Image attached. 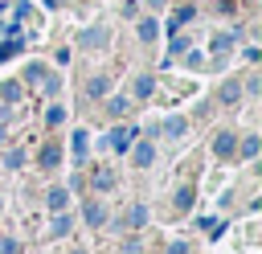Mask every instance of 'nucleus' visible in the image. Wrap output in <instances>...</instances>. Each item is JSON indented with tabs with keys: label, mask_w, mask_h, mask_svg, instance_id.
Returning a JSON list of instances; mask_svg holds the SVG:
<instances>
[{
	"label": "nucleus",
	"mask_w": 262,
	"mask_h": 254,
	"mask_svg": "<svg viewBox=\"0 0 262 254\" xmlns=\"http://www.w3.org/2000/svg\"><path fill=\"white\" fill-rule=\"evenodd\" d=\"M106 41H111V33H106L102 25H90V29H82V37H78L82 49H102Z\"/></svg>",
	"instance_id": "f257e3e1"
},
{
	"label": "nucleus",
	"mask_w": 262,
	"mask_h": 254,
	"mask_svg": "<svg viewBox=\"0 0 262 254\" xmlns=\"http://www.w3.org/2000/svg\"><path fill=\"white\" fill-rule=\"evenodd\" d=\"M213 156H217V160L237 156V135H233V131H217V139H213Z\"/></svg>",
	"instance_id": "f03ea898"
},
{
	"label": "nucleus",
	"mask_w": 262,
	"mask_h": 254,
	"mask_svg": "<svg viewBox=\"0 0 262 254\" xmlns=\"http://www.w3.org/2000/svg\"><path fill=\"white\" fill-rule=\"evenodd\" d=\"M131 139H135V127H115L106 143H111L115 152H127V147H131Z\"/></svg>",
	"instance_id": "7ed1b4c3"
},
{
	"label": "nucleus",
	"mask_w": 262,
	"mask_h": 254,
	"mask_svg": "<svg viewBox=\"0 0 262 254\" xmlns=\"http://www.w3.org/2000/svg\"><path fill=\"white\" fill-rule=\"evenodd\" d=\"M37 164H41V168H57V164H61V147H57V143H45L41 156H37Z\"/></svg>",
	"instance_id": "20e7f679"
},
{
	"label": "nucleus",
	"mask_w": 262,
	"mask_h": 254,
	"mask_svg": "<svg viewBox=\"0 0 262 254\" xmlns=\"http://www.w3.org/2000/svg\"><path fill=\"white\" fill-rule=\"evenodd\" d=\"M192 16H196V8H192V4H184V8H176V16L168 20V33H176V29H180V25H188Z\"/></svg>",
	"instance_id": "39448f33"
},
{
	"label": "nucleus",
	"mask_w": 262,
	"mask_h": 254,
	"mask_svg": "<svg viewBox=\"0 0 262 254\" xmlns=\"http://www.w3.org/2000/svg\"><path fill=\"white\" fill-rule=\"evenodd\" d=\"M106 90H111V78H106V74H98V78L86 82V94H90V98H102Z\"/></svg>",
	"instance_id": "423d86ee"
},
{
	"label": "nucleus",
	"mask_w": 262,
	"mask_h": 254,
	"mask_svg": "<svg viewBox=\"0 0 262 254\" xmlns=\"http://www.w3.org/2000/svg\"><path fill=\"white\" fill-rule=\"evenodd\" d=\"M151 94H156V78L151 74H139L135 78V98H151Z\"/></svg>",
	"instance_id": "0eeeda50"
},
{
	"label": "nucleus",
	"mask_w": 262,
	"mask_h": 254,
	"mask_svg": "<svg viewBox=\"0 0 262 254\" xmlns=\"http://www.w3.org/2000/svg\"><path fill=\"white\" fill-rule=\"evenodd\" d=\"M217 98H221V102H237V98H242V82H233V78H229V82H221Z\"/></svg>",
	"instance_id": "6e6552de"
},
{
	"label": "nucleus",
	"mask_w": 262,
	"mask_h": 254,
	"mask_svg": "<svg viewBox=\"0 0 262 254\" xmlns=\"http://www.w3.org/2000/svg\"><path fill=\"white\" fill-rule=\"evenodd\" d=\"M151 160H156V147H151V143H139V147H135V156H131V164H135V168H147Z\"/></svg>",
	"instance_id": "1a4fd4ad"
},
{
	"label": "nucleus",
	"mask_w": 262,
	"mask_h": 254,
	"mask_svg": "<svg viewBox=\"0 0 262 254\" xmlns=\"http://www.w3.org/2000/svg\"><path fill=\"white\" fill-rule=\"evenodd\" d=\"M135 33H139V41H156V33H160V25H156L151 16H143V20L135 25Z\"/></svg>",
	"instance_id": "9d476101"
},
{
	"label": "nucleus",
	"mask_w": 262,
	"mask_h": 254,
	"mask_svg": "<svg viewBox=\"0 0 262 254\" xmlns=\"http://www.w3.org/2000/svg\"><path fill=\"white\" fill-rule=\"evenodd\" d=\"M233 41H237V29H229V33H217V37H213L209 45H213V53H225V49H229Z\"/></svg>",
	"instance_id": "9b49d317"
},
{
	"label": "nucleus",
	"mask_w": 262,
	"mask_h": 254,
	"mask_svg": "<svg viewBox=\"0 0 262 254\" xmlns=\"http://www.w3.org/2000/svg\"><path fill=\"white\" fill-rule=\"evenodd\" d=\"M86 156H90V135L74 131V160H86Z\"/></svg>",
	"instance_id": "f8f14e48"
},
{
	"label": "nucleus",
	"mask_w": 262,
	"mask_h": 254,
	"mask_svg": "<svg viewBox=\"0 0 262 254\" xmlns=\"http://www.w3.org/2000/svg\"><path fill=\"white\" fill-rule=\"evenodd\" d=\"M94 188H98V193H111V188H115V172H111V168H98V172H94Z\"/></svg>",
	"instance_id": "ddd939ff"
},
{
	"label": "nucleus",
	"mask_w": 262,
	"mask_h": 254,
	"mask_svg": "<svg viewBox=\"0 0 262 254\" xmlns=\"http://www.w3.org/2000/svg\"><path fill=\"white\" fill-rule=\"evenodd\" d=\"M86 221H90V225H94V229H98V225H102V221H106V209H102V205H98V201H86Z\"/></svg>",
	"instance_id": "4468645a"
},
{
	"label": "nucleus",
	"mask_w": 262,
	"mask_h": 254,
	"mask_svg": "<svg viewBox=\"0 0 262 254\" xmlns=\"http://www.w3.org/2000/svg\"><path fill=\"white\" fill-rule=\"evenodd\" d=\"M237 156H242V160H254V156H258V135H246V139L237 143Z\"/></svg>",
	"instance_id": "2eb2a0df"
},
{
	"label": "nucleus",
	"mask_w": 262,
	"mask_h": 254,
	"mask_svg": "<svg viewBox=\"0 0 262 254\" xmlns=\"http://www.w3.org/2000/svg\"><path fill=\"white\" fill-rule=\"evenodd\" d=\"M45 78H49V70H45V66H37V61H33V66H25V82H41V86H45Z\"/></svg>",
	"instance_id": "dca6fc26"
},
{
	"label": "nucleus",
	"mask_w": 262,
	"mask_h": 254,
	"mask_svg": "<svg viewBox=\"0 0 262 254\" xmlns=\"http://www.w3.org/2000/svg\"><path fill=\"white\" fill-rule=\"evenodd\" d=\"M184 127H188L184 119H164V123H160V131H164V135H184Z\"/></svg>",
	"instance_id": "f3484780"
},
{
	"label": "nucleus",
	"mask_w": 262,
	"mask_h": 254,
	"mask_svg": "<svg viewBox=\"0 0 262 254\" xmlns=\"http://www.w3.org/2000/svg\"><path fill=\"white\" fill-rule=\"evenodd\" d=\"M0 98H4V102H16V98H20V82H4V86H0Z\"/></svg>",
	"instance_id": "a211bd4d"
},
{
	"label": "nucleus",
	"mask_w": 262,
	"mask_h": 254,
	"mask_svg": "<svg viewBox=\"0 0 262 254\" xmlns=\"http://www.w3.org/2000/svg\"><path fill=\"white\" fill-rule=\"evenodd\" d=\"M45 123H49V127H61V123H66V107H49Z\"/></svg>",
	"instance_id": "6ab92c4d"
},
{
	"label": "nucleus",
	"mask_w": 262,
	"mask_h": 254,
	"mask_svg": "<svg viewBox=\"0 0 262 254\" xmlns=\"http://www.w3.org/2000/svg\"><path fill=\"white\" fill-rule=\"evenodd\" d=\"M49 209H66V188H49Z\"/></svg>",
	"instance_id": "aec40b11"
},
{
	"label": "nucleus",
	"mask_w": 262,
	"mask_h": 254,
	"mask_svg": "<svg viewBox=\"0 0 262 254\" xmlns=\"http://www.w3.org/2000/svg\"><path fill=\"white\" fill-rule=\"evenodd\" d=\"M143 221H147V209H143V205H135V209L127 213V225H143Z\"/></svg>",
	"instance_id": "412c9836"
},
{
	"label": "nucleus",
	"mask_w": 262,
	"mask_h": 254,
	"mask_svg": "<svg viewBox=\"0 0 262 254\" xmlns=\"http://www.w3.org/2000/svg\"><path fill=\"white\" fill-rule=\"evenodd\" d=\"M188 205H192V188H180L176 193V209H188Z\"/></svg>",
	"instance_id": "4be33fe9"
},
{
	"label": "nucleus",
	"mask_w": 262,
	"mask_h": 254,
	"mask_svg": "<svg viewBox=\"0 0 262 254\" xmlns=\"http://www.w3.org/2000/svg\"><path fill=\"white\" fill-rule=\"evenodd\" d=\"M0 254H20V246H16V238H0Z\"/></svg>",
	"instance_id": "5701e85b"
},
{
	"label": "nucleus",
	"mask_w": 262,
	"mask_h": 254,
	"mask_svg": "<svg viewBox=\"0 0 262 254\" xmlns=\"http://www.w3.org/2000/svg\"><path fill=\"white\" fill-rule=\"evenodd\" d=\"M66 229H70V217H66L61 209H57V221H53V234H66Z\"/></svg>",
	"instance_id": "b1692460"
},
{
	"label": "nucleus",
	"mask_w": 262,
	"mask_h": 254,
	"mask_svg": "<svg viewBox=\"0 0 262 254\" xmlns=\"http://www.w3.org/2000/svg\"><path fill=\"white\" fill-rule=\"evenodd\" d=\"M184 49H188V41H184V37H172V45H168V53H184Z\"/></svg>",
	"instance_id": "393cba45"
},
{
	"label": "nucleus",
	"mask_w": 262,
	"mask_h": 254,
	"mask_svg": "<svg viewBox=\"0 0 262 254\" xmlns=\"http://www.w3.org/2000/svg\"><path fill=\"white\" fill-rule=\"evenodd\" d=\"M127 111V98H111V115H123Z\"/></svg>",
	"instance_id": "a878e982"
},
{
	"label": "nucleus",
	"mask_w": 262,
	"mask_h": 254,
	"mask_svg": "<svg viewBox=\"0 0 262 254\" xmlns=\"http://www.w3.org/2000/svg\"><path fill=\"white\" fill-rule=\"evenodd\" d=\"M4 164H8V168H20V164H25V156H20V152H8V160H4Z\"/></svg>",
	"instance_id": "bb28decb"
},
{
	"label": "nucleus",
	"mask_w": 262,
	"mask_h": 254,
	"mask_svg": "<svg viewBox=\"0 0 262 254\" xmlns=\"http://www.w3.org/2000/svg\"><path fill=\"white\" fill-rule=\"evenodd\" d=\"M168 254H188V246H184V242H172V246H168Z\"/></svg>",
	"instance_id": "cd10ccee"
},
{
	"label": "nucleus",
	"mask_w": 262,
	"mask_h": 254,
	"mask_svg": "<svg viewBox=\"0 0 262 254\" xmlns=\"http://www.w3.org/2000/svg\"><path fill=\"white\" fill-rule=\"evenodd\" d=\"M45 8H61V0H45Z\"/></svg>",
	"instance_id": "c85d7f7f"
},
{
	"label": "nucleus",
	"mask_w": 262,
	"mask_h": 254,
	"mask_svg": "<svg viewBox=\"0 0 262 254\" xmlns=\"http://www.w3.org/2000/svg\"><path fill=\"white\" fill-rule=\"evenodd\" d=\"M147 4H151V8H160V4H164V0H147Z\"/></svg>",
	"instance_id": "c756f323"
},
{
	"label": "nucleus",
	"mask_w": 262,
	"mask_h": 254,
	"mask_svg": "<svg viewBox=\"0 0 262 254\" xmlns=\"http://www.w3.org/2000/svg\"><path fill=\"white\" fill-rule=\"evenodd\" d=\"M74 254H82V250H74Z\"/></svg>",
	"instance_id": "7c9ffc66"
}]
</instances>
